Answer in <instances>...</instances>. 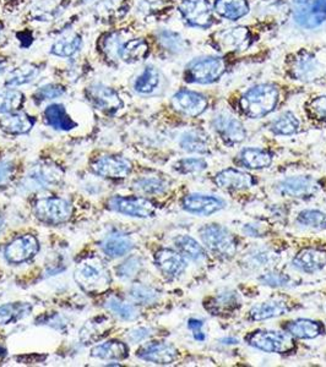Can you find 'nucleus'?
<instances>
[{"instance_id":"1","label":"nucleus","mask_w":326,"mask_h":367,"mask_svg":"<svg viewBox=\"0 0 326 367\" xmlns=\"http://www.w3.org/2000/svg\"><path fill=\"white\" fill-rule=\"evenodd\" d=\"M279 99V88L272 83H260L244 92L238 99L239 112L250 119H260L274 112Z\"/></svg>"},{"instance_id":"2","label":"nucleus","mask_w":326,"mask_h":367,"mask_svg":"<svg viewBox=\"0 0 326 367\" xmlns=\"http://www.w3.org/2000/svg\"><path fill=\"white\" fill-rule=\"evenodd\" d=\"M74 279L88 294H101L111 286L108 270L99 260L83 261L74 272Z\"/></svg>"},{"instance_id":"3","label":"nucleus","mask_w":326,"mask_h":367,"mask_svg":"<svg viewBox=\"0 0 326 367\" xmlns=\"http://www.w3.org/2000/svg\"><path fill=\"white\" fill-rule=\"evenodd\" d=\"M253 41V33L248 27L236 26L213 32L210 37V46L223 54H236L247 51Z\"/></svg>"},{"instance_id":"4","label":"nucleus","mask_w":326,"mask_h":367,"mask_svg":"<svg viewBox=\"0 0 326 367\" xmlns=\"http://www.w3.org/2000/svg\"><path fill=\"white\" fill-rule=\"evenodd\" d=\"M226 58L207 56L202 59H195L189 63L184 72V80L190 83L209 85L218 81L223 74L227 72Z\"/></svg>"},{"instance_id":"5","label":"nucleus","mask_w":326,"mask_h":367,"mask_svg":"<svg viewBox=\"0 0 326 367\" xmlns=\"http://www.w3.org/2000/svg\"><path fill=\"white\" fill-rule=\"evenodd\" d=\"M286 70L298 81H316L323 75V67L311 51L300 49L286 58Z\"/></svg>"},{"instance_id":"6","label":"nucleus","mask_w":326,"mask_h":367,"mask_svg":"<svg viewBox=\"0 0 326 367\" xmlns=\"http://www.w3.org/2000/svg\"><path fill=\"white\" fill-rule=\"evenodd\" d=\"M202 243L213 255L232 259L237 252V243L233 235L222 225H207L200 229Z\"/></svg>"},{"instance_id":"7","label":"nucleus","mask_w":326,"mask_h":367,"mask_svg":"<svg viewBox=\"0 0 326 367\" xmlns=\"http://www.w3.org/2000/svg\"><path fill=\"white\" fill-rule=\"evenodd\" d=\"M245 341L250 347L266 352L288 354L295 349L293 336L279 331H255L247 336Z\"/></svg>"},{"instance_id":"8","label":"nucleus","mask_w":326,"mask_h":367,"mask_svg":"<svg viewBox=\"0 0 326 367\" xmlns=\"http://www.w3.org/2000/svg\"><path fill=\"white\" fill-rule=\"evenodd\" d=\"M37 220L49 225H58L70 220L73 214L72 204L60 197H43L35 204Z\"/></svg>"},{"instance_id":"9","label":"nucleus","mask_w":326,"mask_h":367,"mask_svg":"<svg viewBox=\"0 0 326 367\" xmlns=\"http://www.w3.org/2000/svg\"><path fill=\"white\" fill-rule=\"evenodd\" d=\"M295 21L303 28L314 30L326 21V0H293Z\"/></svg>"},{"instance_id":"10","label":"nucleus","mask_w":326,"mask_h":367,"mask_svg":"<svg viewBox=\"0 0 326 367\" xmlns=\"http://www.w3.org/2000/svg\"><path fill=\"white\" fill-rule=\"evenodd\" d=\"M109 209L135 218H151L156 213L155 204L140 196H113L108 201Z\"/></svg>"},{"instance_id":"11","label":"nucleus","mask_w":326,"mask_h":367,"mask_svg":"<svg viewBox=\"0 0 326 367\" xmlns=\"http://www.w3.org/2000/svg\"><path fill=\"white\" fill-rule=\"evenodd\" d=\"M63 179L62 169L52 163H40L33 165L26 178L24 180V185L28 190H43L53 188L60 183Z\"/></svg>"},{"instance_id":"12","label":"nucleus","mask_w":326,"mask_h":367,"mask_svg":"<svg viewBox=\"0 0 326 367\" xmlns=\"http://www.w3.org/2000/svg\"><path fill=\"white\" fill-rule=\"evenodd\" d=\"M178 10L188 25L209 28L213 24V16L209 0H181Z\"/></svg>"},{"instance_id":"13","label":"nucleus","mask_w":326,"mask_h":367,"mask_svg":"<svg viewBox=\"0 0 326 367\" xmlns=\"http://www.w3.org/2000/svg\"><path fill=\"white\" fill-rule=\"evenodd\" d=\"M40 251V241L35 235L17 236L6 245L4 250L6 260L11 265H20L31 260Z\"/></svg>"},{"instance_id":"14","label":"nucleus","mask_w":326,"mask_h":367,"mask_svg":"<svg viewBox=\"0 0 326 367\" xmlns=\"http://www.w3.org/2000/svg\"><path fill=\"white\" fill-rule=\"evenodd\" d=\"M93 173L106 179H124L131 173L130 161L120 156H102L91 164Z\"/></svg>"},{"instance_id":"15","label":"nucleus","mask_w":326,"mask_h":367,"mask_svg":"<svg viewBox=\"0 0 326 367\" xmlns=\"http://www.w3.org/2000/svg\"><path fill=\"white\" fill-rule=\"evenodd\" d=\"M172 106L177 112L189 117L202 115L209 107V101L205 96L197 92L181 90L172 98Z\"/></svg>"},{"instance_id":"16","label":"nucleus","mask_w":326,"mask_h":367,"mask_svg":"<svg viewBox=\"0 0 326 367\" xmlns=\"http://www.w3.org/2000/svg\"><path fill=\"white\" fill-rule=\"evenodd\" d=\"M86 95L95 107L107 114H114L123 108V101L117 91L102 83L88 87Z\"/></svg>"},{"instance_id":"17","label":"nucleus","mask_w":326,"mask_h":367,"mask_svg":"<svg viewBox=\"0 0 326 367\" xmlns=\"http://www.w3.org/2000/svg\"><path fill=\"white\" fill-rule=\"evenodd\" d=\"M213 128L218 131L223 142L229 146L243 142L247 131L239 119L229 114H220L213 119Z\"/></svg>"},{"instance_id":"18","label":"nucleus","mask_w":326,"mask_h":367,"mask_svg":"<svg viewBox=\"0 0 326 367\" xmlns=\"http://www.w3.org/2000/svg\"><path fill=\"white\" fill-rule=\"evenodd\" d=\"M277 190L284 196L306 199L316 194V191L319 190V184L311 177H292L282 180L279 184Z\"/></svg>"},{"instance_id":"19","label":"nucleus","mask_w":326,"mask_h":367,"mask_svg":"<svg viewBox=\"0 0 326 367\" xmlns=\"http://www.w3.org/2000/svg\"><path fill=\"white\" fill-rule=\"evenodd\" d=\"M177 357L178 352L170 343H149L138 352L139 359L157 365H170L172 362L176 361Z\"/></svg>"},{"instance_id":"20","label":"nucleus","mask_w":326,"mask_h":367,"mask_svg":"<svg viewBox=\"0 0 326 367\" xmlns=\"http://www.w3.org/2000/svg\"><path fill=\"white\" fill-rule=\"evenodd\" d=\"M181 204L186 212L202 215H210L225 207L222 199L211 195L202 194L186 195L181 201Z\"/></svg>"},{"instance_id":"21","label":"nucleus","mask_w":326,"mask_h":367,"mask_svg":"<svg viewBox=\"0 0 326 367\" xmlns=\"http://www.w3.org/2000/svg\"><path fill=\"white\" fill-rule=\"evenodd\" d=\"M155 263L157 268L168 278H176L184 272L186 267L184 256L171 249H161L157 251Z\"/></svg>"},{"instance_id":"22","label":"nucleus","mask_w":326,"mask_h":367,"mask_svg":"<svg viewBox=\"0 0 326 367\" xmlns=\"http://www.w3.org/2000/svg\"><path fill=\"white\" fill-rule=\"evenodd\" d=\"M215 183L221 189L225 190H247L252 188L255 180L253 177L248 173H244L238 169H225L222 172L215 177Z\"/></svg>"},{"instance_id":"23","label":"nucleus","mask_w":326,"mask_h":367,"mask_svg":"<svg viewBox=\"0 0 326 367\" xmlns=\"http://www.w3.org/2000/svg\"><path fill=\"white\" fill-rule=\"evenodd\" d=\"M36 120L26 113L14 112L0 117V129L8 135H25L35 127Z\"/></svg>"},{"instance_id":"24","label":"nucleus","mask_w":326,"mask_h":367,"mask_svg":"<svg viewBox=\"0 0 326 367\" xmlns=\"http://www.w3.org/2000/svg\"><path fill=\"white\" fill-rule=\"evenodd\" d=\"M239 306H241V299L238 294L234 291H227L210 297L205 304V309L215 316H222L236 311Z\"/></svg>"},{"instance_id":"25","label":"nucleus","mask_w":326,"mask_h":367,"mask_svg":"<svg viewBox=\"0 0 326 367\" xmlns=\"http://www.w3.org/2000/svg\"><path fill=\"white\" fill-rule=\"evenodd\" d=\"M293 265L295 268L307 273H314L316 270H323L326 266V250L304 249L295 256Z\"/></svg>"},{"instance_id":"26","label":"nucleus","mask_w":326,"mask_h":367,"mask_svg":"<svg viewBox=\"0 0 326 367\" xmlns=\"http://www.w3.org/2000/svg\"><path fill=\"white\" fill-rule=\"evenodd\" d=\"M44 122L48 127L59 131H70L78 127L67 114V109L63 104H51L44 111Z\"/></svg>"},{"instance_id":"27","label":"nucleus","mask_w":326,"mask_h":367,"mask_svg":"<svg viewBox=\"0 0 326 367\" xmlns=\"http://www.w3.org/2000/svg\"><path fill=\"white\" fill-rule=\"evenodd\" d=\"M112 328V322L107 316L93 317L83 325L80 331V339L83 343H96L101 341Z\"/></svg>"},{"instance_id":"28","label":"nucleus","mask_w":326,"mask_h":367,"mask_svg":"<svg viewBox=\"0 0 326 367\" xmlns=\"http://www.w3.org/2000/svg\"><path fill=\"white\" fill-rule=\"evenodd\" d=\"M285 329L288 334L298 339H314L320 336L324 327L320 322L300 318L295 321H291L285 326Z\"/></svg>"},{"instance_id":"29","label":"nucleus","mask_w":326,"mask_h":367,"mask_svg":"<svg viewBox=\"0 0 326 367\" xmlns=\"http://www.w3.org/2000/svg\"><path fill=\"white\" fill-rule=\"evenodd\" d=\"M290 311V307L286 301L271 300L261 302L259 305L254 306L249 311V318L252 321H264L274 317L282 316Z\"/></svg>"},{"instance_id":"30","label":"nucleus","mask_w":326,"mask_h":367,"mask_svg":"<svg viewBox=\"0 0 326 367\" xmlns=\"http://www.w3.org/2000/svg\"><path fill=\"white\" fill-rule=\"evenodd\" d=\"M91 355L102 360H124L129 357V348L120 341H108L92 348Z\"/></svg>"},{"instance_id":"31","label":"nucleus","mask_w":326,"mask_h":367,"mask_svg":"<svg viewBox=\"0 0 326 367\" xmlns=\"http://www.w3.org/2000/svg\"><path fill=\"white\" fill-rule=\"evenodd\" d=\"M215 11L226 20L237 21L249 13L248 0H215Z\"/></svg>"},{"instance_id":"32","label":"nucleus","mask_w":326,"mask_h":367,"mask_svg":"<svg viewBox=\"0 0 326 367\" xmlns=\"http://www.w3.org/2000/svg\"><path fill=\"white\" fill-rule=\"evenodd\" d=\"M102 251L111 259H117L129 254L133 250L134 244L129 236L124 234H113L104 240L102 245Z\"/></svg>"},{"instance_id":"33","label":"nucleus","mask_w":326,"mask_h":367,"mask_svg":"<svg viewBox=\"0 0 326 367\" xmlns=\"http://www.w3.org/2000/svg\"><path fill=\"white\" fill-rule=\"evenodd\" d=\"M40 72H41V69L37 67L36 64H31V63L22 64V65L15 67L14 70H11L8 74L6 86L17 87L30 83L33 80H36V77L40 75Z\"/></svg>"},{"instance_id":"34","label":"nucleus","mask_w":326,"mask_h":367,"mask_svg":"<svg viewBox=\"0 0 326 367\" xmlns=\"http://www.w3.org/2000/svg\"><path fill=\"white\" fill-rule=\"evenodd\" d=\"M149 54V44L145 40H130L122 43L120 49V58L125 63H138L144 60Z\"/></svg>"},{"instance_id":"35","label":"nucleus","mask_w":326,"mask_h":367,"mask_svg":"<svg viewBox=\"0 0 326 367\" xmlns=\"http://www.w3.org/2000/svg\"><path fill=\"white\" fill-rule=\"evenodd\" d=\"M32 311V306L27 302H10L0 306V325L6 326L28 316Z\"/></svg>"},{"instance_id":"36","label":"nucleus","mask_w":326,"mask_h":367,"mask_svg":"<svg viewBox=\"0 0 326 367\" xmlns=\"http://www.w3.org/2000/svg\"><path fill=\"white\" fill-rule=\"evenodd\" d=\"M241 161L247 168L264 169L272 163V154L261 148H245L241 153Z\"/></svg>"},{"instance_id":"37","label":"nucleus","mask_w":326,"mask_h":367,"mask_svg":"<svg viewBox=\"0 0 326 367\" xmlns=\"http://www.w3.org/2000/svg\"><path fill=\"white\" fill-rule=\"evenodd\" d=\"M160 83V72L154 67H146L134 82L135 91L140 95H150Z\"/></svg>"},{"instance_id":"38","label":"nucleus","mask_w":326,"mask_h":367,"mask_svg":"<svg viewBox=\"0 0 326 367\" xmlns=\"http://www.w3.org/2000/svg\"><path fill=\"white\" fill-rule=\"evenodd\" d=\"M177 249L179 250L181 255L190 259V260H202L205 257V251L202 249V245H199L197 240L193 239L188 235H181L174 240Z\"/></svg>"},{"instance_id":"39","label":"nucleus","mask_w":326,"mask_h":367,"mask_svg":"<svg viewBox=\"0 0 326 367\" xmlns=\"http://www.w3.org/2000/svg\"><path fill=\"white\" fill-rule=\"evenodd\" d=\"M83 41L79 35H70V36L63 37L58 40L52 46V54L60 56V58H69L73 56L75 53H78L81 48Z\"/></svg>"},{"instance_id":"40","label":"nucleus","mask_w":326,"mask_h":367,"mask_svg":"<svg viewBox=\"0 0 326 367\" xmlns=\"http://www.w3.org/2000/svg\"><path fill=\"white\" fill-rule=\"evenodd\" d=\"M179 145L186 152L206 153L209 151L207 138L199 131H188L184 133Z\"/></svg>"},{"instance_id":"41","label":"nucleus","mask_w":326,"mask_h":367,"mask_svg":"<svg viewBox=\"0 0 326 367\" xmlns=\"http://www.w3.org/2000/svg\"><path fill=\"white\" fill-rule=\"evenodd\" d=\"M300 128V122L295 117V114L291 112H286L279 115L272 124H271V131L275 135H281V136H288L298 131Z\"/></svg>"},{"instance_id":"42","label":"nucleus","mask_w":326,"mask_h":367,"mask_svg":"<svg viewBox=\"0 0 326 367\" xmlns=\"http://www.w3.org/2000/svg\"><path fill=\"white\" fill-rule=\"evenodd\" d=\"M106 307L108 309L109 311L114 313L120 320H123V321H134L139 317V311L136 310L135 306L127 304V302L120 300L118 297H111L106 302Z\"/></svg>"},{"instance_id":"43","label":"nucleus","mask_w":326,"mask_h":367,"mask_svg":"<svg viewBox=\"0 0 326 367\" xmlns=\"http://www.w3.org/2000/svg\"><path fill=\"white\" fill-rule=\"evenodd\" d=\"M24 95L16 90L0 91V114L17 112L24 104Z\"/></svg>"},{"instance_id":"44","label":"nucleus","mask_w":326,"mask_h":367,"mask_svg":"<svg viewBox=\"0 0 326 367\" xmlns=\"http://www.w3.org/2000/svg\"><path fill=\"white\" fill-rule=\"evenodd\" d=\"M304 109L311 120L326 125V96L311 98L306 103Z\"/></svg>"},{"instance_id":"45","label":"nucleus","mask_w":326,"mask_h":367,"mask_svg":"<svg viewBox=\"0 0 326 367\" xmlns=\"http://www.w3.org/2000/svg\"><path fill=\"white\" fill-rule=\"evenodd\" d=\"M129 296L131 300L140 304V305H150L158 299V293L152 289L151 286L144 284H135L129 291Z\"/></svg>"},{"instance_id":"46","label":"nucleus","mask_w":326,"mask_h":367,"mask_svg":"<svg viewBox=\"0 0 326 367\" xmlns=\"http://www.w3.org/2000/svg\"><path fill=\"white\" fill-rule=\"evenodd\" d=\"M166 188V183L158 178H141L134 183V189L145 195L161 194Z\"/></svg>"},{"instance_id":"47","label":"nucleus","mask_w":326,"mask_h":367,"mask_svg":"<svg viewBox=\"0 0 326 367\" xmlns=\"http://www.w3.org/2000/svg\"><path fill=\"white\" fill-rule=\"evenodd\" d=\"M297 222L316 229H326V214L320 211H314V209L303 211L298 215Z\"/></svg>"},{"instance_id":"48","label":"nucleus","mask_w":326,"mask_h":367,"mask_svg":"<svg viewBox=\"0 0 326 367\" xmlns=\"http://www.w3.org/2000/svg\"><path fill=\"white\" fill-rule=\"evenodd\" d=\"M64 93H65V88L62 85L51 83V85H46V86L38 88L33 95V99L37 103L46 102V101H52L56 98L62 97Z\"/></svg>"},{"instance_id":"49","label":"nucleus","mask_w":326,"mask_h":367,"mask_svg":"<svg viewBox=\"0 0 326 367\" xmlns=\"http://www.w3.org/2000/svg\"><path fill=\"white\" fill-rule=\"evenodd\" d=\"M141 267L142 262L139 257H129L115 268V272L122 279H133L135 275H138Z\"/></svg>"},{"instance_id":"50","label":"nucleus","mask_w":326,"mask_h":367,"mask_svg":"<svg viewBox=\"0 0 326 367\" xmlns=\"http://www.w3.org/2000/svg\"><path fill=\"white\" fill-rule=\"evenodd\" d=\"M206 168L207 163L205 159L202 158L181 159L176 164L177 170H179L183 174L200 173Z\"/></svg>"},{"instance_id":"51","label":"nucleus","mask_w":326,"mask_h":367,"mask_svg":"<svg viewBox=\"0 0 326 367\" xmlns=\"http://www.w3.org/2000/svg\"><path fill=\"white\" fill-rule=\"evenodd\" d=\"M160 41L167 51H173V53H179L183 51V44H184L183 40L174 32H171V31L161 32Z\"/></svg>"},{"instance_id":"52","label":"nucleus","mask_w":326,"mask_h":367,"mask_svg":"<svg viewBox=\"0 0 326 367\" xmlns=\"http://www.w3.org/2000/svg\"><path fill=\"white\" fill-rule=\"evenodd\" d=\"M120 42L118 40L117 35H109L106 37V40L102 44V51H104V56H107L108 59H115L117 56H120Z\"/></svg>"},{"instance_id":"53","label":"nucleus","mask_w":326,"mask_h":367,"mask_svg":"<svg viewBox=\"0 0 326 367\" xmlns=\"http://www.w3.org/2000/svg\"><path fill=\"white\" fill-rule=\"evenodd\" d=\"M15 167L9 161H0V186H4L14 177Z\"/></svg>"},{"instance_id":"54","label":"nucleus","mask_w":326,"mask_h":367,"mask_svg":"<svg viewBox=\"0 0 326 367\" xmlns=\"http://www.w3.org/2000/svg\"><path fill=\"white\" fill-rule=\"evenodd\" d=\"M260 281L264 283L265 286H282L288 282V278L279 273H266L260 278Z\"/></svg>"},{"instance_id":"55","label":"nucleus","mask_w":326,"mask_h":367,"mask_svg":"<svg viewBox=\"0 0 326 367\" xmlns=\"http://www.w3.org/2000/svg\"><path fill=\"white\" fill-rule=\"evenodd\" d=\"M151 336V329L145 328V327H140V328H134L128 333V339L131 343H139L145 341L146 338Z\"/></svg>"},{"instance_id":"56","label":"nucleus","mask_w":326,"mask_h":367,"mask_svg":"<svg viewBox=\"0 0 326 367\" xmlns=\"http://www.w3.org/2000/svg\"><path fill=\"white\" fill-rule=\"evenodd\" d=\"M202 326H204V322L200 321V320L192 318V320L188 321V328L193 332V336H194L195 341H197V342L205 341V334L202 332Z\"/></svg>"},{"instance_id":"57","label":"nucleus","mask_w":326,"mask_h":367,"mask_svg":"<svg viewBox=\"0 0 326 367\" xmlns=\"http://www.w3.org/2000/svg\"><path fill=\"white\" fill-rule=\"evenodd\" d=\"M271 257H272V256L269 255L268 252L259 251L258 254H255V255L252 256V261H253L254 265H259V267H264V266H266L268 263L271 262V261H270Z\"/></svg>"},{"instance_id":"58","label":"nucleus","mask_w":326,"mask_h":367,"mask_svg":"<svg viewBox=\"0 0 326 367\" xmlns=\"http://www.w3.org/2000/svg\"><path fill=\"white\" fill-rule=\"evenodd\" d=\"M6 67H8V60L6 58L0 56V75H3L6 72Z\"/></svg>"},{"instance_id":"59","label":"nucleus","mask_w":326,"mask_h":367,"mask_svg":"<svg viewBox=\"0 0 326 367\" xmlns=\"http://www.w3.org/2000/svg\"><path fill=\"white\" fill-rule=\"evenodd\" d=\"M221 342H222L223 344H237L238 341L234 339V338H226V339H222Z\"/></svg>"},{"instance_id":"60","label":"nucleus","mask_w":326,"mask_h":367,"mask_svg":"<svg viewBox=\"0 0 326 367\" xmlns=\"http://www.w3.org/2000/svg\"><path fill=\"white\" fill-rule=\"evenodd\" d=\"M4 227H6V222H4V218L0 215V234L3 233V230H4Z\"/></svg>"},{"instance_id":"61","label":"nucleus","mask_w":326,"mask_h":367,"mask_svg":"<svg viewBox=\"0 0 326 367\" xmlns=\"http://www.w3.org/2000/svg\"><path fill=\"white\" fill-rule=\"evenodd\" d=\"M4 355H6V349L0 347V357H3Z\"/></svg>"},{"instance_id":"62","label":"nucleus","mask_w":326,"mask_h":367,"mask_svg":"<svg viewBox=\"0 0 326 367\" xmlns=\"http://www.w3.org/2000/svg\"><path fill=\"white\" fill-rule=\"evenodd\" d=\"M0 33H1V25H0Z\"/></svg>"}]
</instances>
